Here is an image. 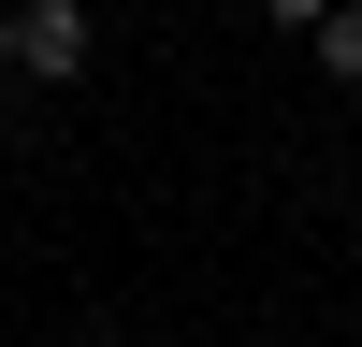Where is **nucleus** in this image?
<instances>
[{
  "instance_id": "3",
  "label": "nucleus",
  "mask_w": 362,
  "mask_h": 347,
  "mask_svg": "<svg viewBox=\"0 0 362 347\" xmlns=\"http://www.w3.org/2000/svg\"><path fill=\"white\" fill-rule=\"evenodd\" d=\"M261 15H276V29H319V15H334V0H261Z\"/></svg>"
},
{
  "instance_id": "1",
  "label": "nucleus",
  "mask_w": 362,
  "mask_h": 347,
  "mask_svg": "<svg viewBox=\"0 0 362 347\" xmlns=\"http://www.w3.org/2000/svg\"><path fill=\"white\" fill-rule=\"evenodd\" d=\"M15 73L29 87H73L87 73V0H15Z\"/></svg>"
},
{
  "instance_id": "2",
  "label": "nucleus",
  "mask_w": 362,
  "mask_h": 347,
  "mask_svg": "<svg viewBox=\"0 0 362 347\" xmlns=\"http://www.w3.org/2000/svg\"><path fill=\"white\" fill-rule=\"evenodd\" d=\"M305 44H319V73H334V87H362V0H334Z\"/></svg>"
},
{
  "instance_id": "4",
  "label": "nucleus",
  "mask_w": 362,
  "mask_h": 347,
  "mask_svg": "<svg viewBox=\"0 0 362 347\" xmlns=\"http://www.w3.org/2000/svg\"><path fill=\"white\" fill-rule=\"evenodd\" d=\"M0 73H15V0H0Z\"/></svg>"
}]
</instances>
